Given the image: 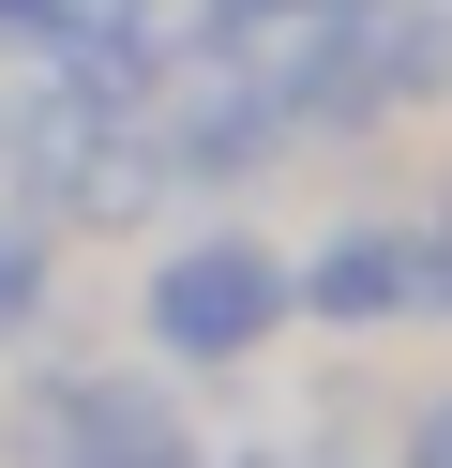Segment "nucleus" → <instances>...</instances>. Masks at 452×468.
I'll return each mask as SVG.
<instances>
[{
  "label": "nucleus",
  "instance_id": "6",
  "mask_svg": "<svg viewBox=\"0 0 452 468\" xmlns=\"http://www.w3.org/2000/svg\"><path fill=\"white\" fill-rule=\"evenodd\" d=\"M392 468H452V378H437V393H407V423H392Z\"/></svg>",
  "mask_w": 452,
  "mask_h": 468
},
{
  "label": "nucleus",
  "instance_id": "1",
  "mask_svg": "<svg viewBox=\"0 0 452 468\" xmlns=\"http://www.w3.org/2000/svg\"><path fill=\"white\" fill-rule=\"evenodd\" d=\"M287 317H301L287 303V257H271L257 227H196V242H166L136 272V333H151L166 378H241Z\"/></svg>",
  "mask_w": 452,
  "mask_h": 468
},
{
  "label": "nucleus",
  "instance_id": "8",
  "mask_svg": "<svg viewBox=\"0 0 452 468\" xmlns=\"http://www.w3.org/2000/svg\"><path fill=\"white\" fill-rule=\"evenodd\" d=\"M196 16H211V31H241V16H287V0H196Z\"/></svg>",
  "mask_w": 452,
  "mask_h": 468
},
{
  "label": "nucleus",
  "instance_id": "7",
  "mask_svg": "<svg viewBox=\"0 0 452 468\" xmlns=\"http://www.w3.org/2000/svg\"><path fill=\"white\" fill-rule=\"evenodd\" d=\"M60 16L76 0H0V46H60Z\"/></svg>",
  "mask_w": 452,
  "mask_h": 468
},
{
  "label": "nucleus",
  "instance_id": "5",
  "mask_svg": "<svg viewBox=\"0 0 452 468\" xmlns=\"http://www.w3.org/2000/svg\"><path fill=\"white\" fill-rule=\"evenodd\" d=\"M16 333H46V227L0 212V347H16Z\"/></svg>",
  "mask_w": 452,
  "mask_h": 468
},
{
  "label": "nucleus",
  "instance_id": "4",
  "mask_svg": "<svg viewBox=\"0 0 452 468\" xmlns=\"http://www.w3.org/2000/svg\"><path fill=\"white\" fill-rule=\"evenodd\" d=\"M301 317H331V333H392V317H452V227H407V212H362L331 227L317 257L287 272Z\"/></svg>",
  "mask_w": 452,
  "mask_h": 468
},
{
  "label": "nucleus",
  "instance_id": "9",
  "mask_svg": "<svg viewBox=\"0 0 452 468\" xmlns=\"http://www.w3.org/2000/svg\"><path fill=\"white\" fill-rule=\"evenodd\" d=\"M241 468H347V453H287V438H271V453H241Z\"/></svg>",
  "mask_w": 452,
  "mask_h": 468
},
{
  "label": "nucleus",
  "instance_id": "2",
  "mask_svg": "<svg viewBox=\"0 0 452 468\" xmlns=\"http://www.w3.org/2000/svg\"><path fill=\"white\" fill-rule=\"evenodd\" d=\"M16 468H226L196 423H181V393H166V363H60V378H30L16 393Z\"/></svg>",
  "mask_w": 452,
  "mask_h": 468
},
{
  "label": "nucleus",
  "instance_id": "3",
  "mask_svg": "<svg viewBox=\"0 0 452 468\" xmlns=\"http://www.w3.org/2000/svg\"><path fill=\"white\" fill-rule=\"evenodd\" d=\"M407 106H452V0H331L301 122H407Z\"/></svg>",
  "mask_w": 452,
  "mask_h": 468
}]
</instances>
